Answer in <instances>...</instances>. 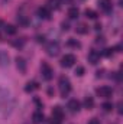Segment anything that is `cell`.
<instances>
[{
	"label": "cell",
	"mask_w": 123,
	"mask_h": 124,
	"mask_svg": "<svg viewBox=\"0 0 123 124\" xmlns=\"http://www.w3.org/2000/svg\"><path fill=\"white\" fill-rule=\"evenodd\" d=\"M75 75L77 77H83L84 75V66H77L75 68Z\"/></svg>",
	"instance_id": "obj_22"
},
{
	"label": "cell",
	"mask_w": 123,
	"mask_h": 124,
	"mask_svg": "<svg viewBox=\"0 0 123 124\" xmlns=\"http://www.w3.org/2000/svg\"><path fill=\"white\" fill-rule=\"evenodd\" d=\"M62 29H64V31H68V23L64 22V23H62Z\"/></svg>",
	"instance_id": "obj_30"
},
{
	"label": "cell",
	"mask_w": 123,
	"mask_h": 124,
	"mask_svg": "<svg viewBox=\"0 0 123 124\" xmlns=\"http://www.w3.org/2000/svg\"><path fill=\"white\" fill-rule=\"evenodd\" d=\"M18 22H19L20 25H23V26L28 25V19H26L25 16H18Z\"/></svg>",
	"instance_id": "obj_23"
},
{
	"label": "cell",
	"mask_w": 123,
	"mask_h": 124,
	"mask_svg": "<svg viewBox=\"0 0 123 124\" xmlns=\"http://www.w3.org/2000/svg\"><path fill=\"white\" fill-rule=\"evenodd\" d=\"M84 107H86L87 110H91L93 107H94V100H93L91 97H86V100H84Z\"/></svg>",
	"instance_id": "obj_18"
},
{
	"label": "cell",
	"mask_w": 123,
	"mask_h": 124,
	"mask_svg": "<svg viewBox=\"0 0 123 124\" xmlns=\"http://www.w3.org/2000/svg\"><path fill=\"white\" fill-rule=\"evenodd\" d=\"M16 65H18L20 72H26V62L23 58H16Z\"/></svg>",
	"instance_id": "obj_13"
},
{
	"label": "cell",
	"mask_w": 123,
	"mask_h": 124,
	"mask_svg": "<svg viewBox=\"0 0 123 124\" xmlns=\"http://www.w3.org/2000/svg\"><path fill=\"white\" fill-rule=\"evenodd\" d=\"M75 32H77V33H80V35H84V33H87V32H88V26H87V25H84V23H80V25L75 28Z\"/></svg>",
	"instance_id": "obj_16"
},
{
	"label": "cell",
	"mask_w": 123,
	"mask_h": 124,
	"mask_svg": "<svg viewBox=\"0 0 123 124\" xmlns=\"http://www.w3.org/2000/svg\"><path fill=\"white\" fill-rule=\"evenodd\" d=\"M86 16H87L88 19H96V17H97V13H96L94 10H91V9H87V10H86Z\"/></svg>",
	"instance_id": "obj_21"
},
{
	"label": "cell",
	"mask_w": 123,
	"mask_h": 124,
	"mask_svg": "<svg viewBox=\"0 0 123 124\" xmlns=\"http://www.w3.org/2000/svg\"><path fill=\"white\" fill-rule=\"evenodd\" d=\"M71 91V84H70V79L67 77H61L60 78V93L62 97H67Z\"/></svg>",
	"instance_id": "obj_1"
},
{
	"label": "cell",
	"mask_w": 123,
	"mask_h": 124,
	"mask_svg": "<svg viewBox=\"0 0 123 124\" xmlns=\"http://www.w3.org/2000/svg\"><path fill=\"white\" fill-rule=\"evenodd\" d=\"M96 42L97 43H104V38L103 36H98V38H96Z\"/></svg>",
	"instance_id": "obj_28"
},
{
	"label": "cell",
	"mask_w": 123,
	"mask_h": 124,
	"mask_svg": "<svg viewBox=\"0 0 123 124\" xmlns=\"http://www.w3.org/2000/svg\"><path fill=\"white\" fill-rule=\"evenodd\" d=\"M74 63H75V56L71 55V54H67L61 58V66H64V68H70Z\"/></svg>",
	"instance_id": "obj_5"
},
{
	"label": "cell",
	"mask_w": 123,
	"mask_h": 124,
	"mask_svg": "<svg viewBox=\"0 0 123 124\" xmlns=\"http://www.w3.org/2000/svg\"><path fill=\"white\" fill-rule=\"evenodd\" d=\"M87 61L93 63V65H96L97 62L100 61V52H97V51H90L88 52V55H87Z\"/></svg>",
	"instance_id": "obj_6"
},
{
	"label": "cell",
	"mask_w": 123,
	"mask_h": 124,
	"mask_svg": "<svg viewBox=\"0 0 123 124\" xmlns=\"http://www.w3.org/2000/svg\"><path fill=\"white\" fill-rule=\"evenodd\" d=\"M12 45L16 46V48H22V46H23V40H13Z\"/></svg>",
	"instance_id": "obj_24"
},
{
	"label": "cell",
	"mask_w": 123,
	"mask_h": 124,
	"mask_svg": "<svg viewBox=\"0 0 123 124\" xmlns=\"http://www.w3.org/2000/svg\"><path fill=\"white\" fill-rule=\"evenodd\" d=\"M62 1H65V3H70V1H71V0H62Z\"/></svg>",
	"instance_id": "obj_33"
},
{
	"label": "cell",
	"mask_w": 123,
	"mask_h": 124,
	"mask_svg": "<svg viewBox=\"0 0 123 124\" xmlns=\"http://www.w3.org/2000/svg\"><path fill=\"white\" fill-rule=\"evenodd\" d=\"M68 108H70V111H72V113L80 111V101H78V100H70V101H68Z\"/></svg>",
	"instance_id": "obj_8"
},
{
	"label": "cell",
	"mask_w": 123,
	"mask_h": 124,
	"mask_svg": "<svg viewBox=\"0 0 123 124\" xmlns=\"http://www.w3.org/2000/svg\"><path fill=\"white\" fill-rule=\"evenodd\" d=\"M68 16H70V19H77V17L80 16V10H78L77 7H70Z\"/></svg>",
	"instance_id": "obj_14"
},
{
	"label": "cell",
	"mask_w": 123,
	"mask_h": 124,
	"mask_svg": "<svg viewBox=\"0 0 123 124\" xmlns=\"http://www.w3.org/2000/svg\"><path fill=\"white\" fill-rule=\"evenodd\" d=\"M38 88V84L35 82V81H29L28 84H26V87H25V91L26 93H32V91H35Z\"/></svg>",
	"instance_id": "obj_15"
},
{
	"label": "cell",
	"mask_w": 123,
	"mask_h": 124,
	"mask_svg": "<svg viewBox=\"0 0 123 124\" xmlns=\"http://www.w3.org/2000/svg\"><path fill=\"white\" fill-rule=\"evenodd\" d=\"M94 29H96V31H100V29H101V25H100V23H96Z\"/></svg>",
	"instance_id": "obj_31"
},
{
	"label": "cell",
	"mask_w": 123,
	"mask_h": 124,
	"mask_svg": "<svg viewBox=\"0 0 123 124\" xmlns=\"http://www.w3.org/2000/svg\"><path fill=\"white\" fill-rule=\"evenodd\" d=\"M67 46H70V48H81V43L77 40V39H68V42H67Z\"/></svg>",
	"instance_id": "obj_17"
},
{
	"label": "cell",
	"mask_w": 123,
	"mask_h": 124,
	"mask_svg": "<svg viewBox=\"0 0 123 124\" xmlns=\"http://www.w3.org/2000/svg\"><path fill=\"white\" fill-rule=\"evenodd\" d=\"M0 25H3V22H1V20H0Z\"/></svg>",
	"instance_id": "obj_34"
},
{
	"label": "cell",
	"mask_w": 123,
	"mask_h": 124,
	"mask_svg": "<svg viewBox=\"0 0 123 124\" xmlns=\"http://www.w3.org/2000/svg\"><path fill=\"white\" fill-rule=\"evenodd\" d=\"M38 16L42 17V19H49L51 12H49V9H48L46 6H44V7H39V9H38Z\"/></svg>",
	"instance_id": "obj_7"
},
{
	"label": "cell",
	"mask_w": 123,
	"mask_h": 124,
	"mask_svg": "<svg viewBox=\"0 0 123 124\" xmlns=\"http://www.w3.org/2000/svg\"><path fill=\"white\" fill-rule=\"evenodd\" d=\"M103 55H104V56H112V55H113V49H106V51L103 52Z\"/></svg>",
	"instance_id": "obj_26"
},
{
	"label": "cell",
	"mask_w": 123,
	"mask_h": 124,
	"mask_svg": "<svg viewBox=\"0 0 123 124\" xmlns=\"http://www.w3.org/2000/svg\"><path fill=\"white\" fill-rule=\"evenodd\" d=\"M45 49H46V54L49 56H57L60 54V43L58 42H49Z\"/></svg>",
	"instance_id": "obj_2"
},
{
	"label": "cell",
	"mask_w": 123,
	"mask_h": 124,
	"mask_svg": "<svg viewBox=\"0 0 123 124\" xmlns=\"http://www.w3.org/2000/svg\"><path fill=\"white\" fill-rule=\"evenodd\" d=\"M41 71H42V77L46 79V81H49L52 77H54V71H52V68L46 63V62H44L42 63V66H41Z\"/></svg>",
	"instance_id": "obj_4"
},
{
	"label": "cell",
	"mask_w": 123,
	"mask_h": 124,
	"mask_svg": "<svg viewBox=\"0 0 123 124\" xmlns=\"http://www.w3.org/2000/svg\"><path fill=\"white\" fill-rule=\"evenodd\" d=\"M101 108H103V111L109 113V111H112V110H113V104H112V102H104V104L101 105Z\"/></svg>",
	"instance_id": "obj_20"
},
{
	"label": "cell",
	"mask_w": 123,
	"mask_h": 124,
	"mask_svg": "<svg viewBox=\"0 0 123 124\" xmlns=\"http://www.w3.org/2000/svg\"><path fill=\"white\" fill-rule=\"evenodd\" d=\"M62 116H64V113H62V108H61V107H54V110H52V118H54V120L61 121Z\"/></svg>",
	"instance_id": "obj_10"
},
{
	"label": "cell",
	"mask_w": 123,
	"mask_h": 124,
	"mask_svg": "<svg viewBox=\"0 0 123 124\" xmlns=\"http://www.w3.org/2000/svg\"><path fill=\"white\" fill-rule=\"evenodd\" d=\"M88 124H100V121H98L97 118H91V120L88 121Z\"/></svg>",
	"instance_id": "obj_29"
},
{
	"label": "cell",
	"mask_w": 123,
	"mask_h": 124,
	"mask_svg": "<svg viewBox=\"0 0 123 124\" xmlns=\"http://www.w3.org/2000/svg\"><path fill=\"white\" fill-rule=\"evenodd\" d=\"M49 4H51V7H54V9H58V7H60V4H58L57 0H49Z\"/></svg>",
	"instance_id": "obj_25"
},
{
	"label": "cell",
	"mask_w": 123,
	"mask_h": 124,
	"mask_svg": "<svg viewBox=\"0 0 123 124\" xmlns=\"http://www.w3.org/2000/svg\"><path fill=\"white\" fill-rule=\"evenodd\" d=\"M117 111H119V114H122V102H119V110Z\"/></svg>",
	"instance_id": "obj_32"
},
{
	"label": "cell",
	"mask_w": 123,
	"mask_h": 124,
	"mask_svg": "<svg viewBox=\"0 0 123 124\" xmlns=\"http://www.w3.org/2000/svg\"><path fill=\"white\" fill-rule=\"evenodd\" d=\"M32 120H33V123H35V124H41V123H44V120H45V116H44L41 111H36V113H33V116H32Z\"/></svg>",
	"instance_id": "obj_11"
},
{
	"label": "cell",
	"mask_w": 123,
	"mask_h": 124,
	"mask_svg": "<svg viewBox=\"0 0 123 124\" xmlns=\"http://www.w3.org/2000/svg\"><path fill=\"white\" fill-rule=\"evenodd\" d=\"M98 7L103 12H110L112 10V1L110 0H100L98 1Z\"/></svg>",
	"instance_id": "obj_9"
},
{
	"label": "cell",
	"mask_w": 123,
	"mask_h": 124,
	"mask_svg": "<svg viewBox=\"0 0 123 124\" xmlns=\"http://www.w3.org/2000/svg\"><path fill=\"white\" fill-rule=\"evenodd\" d=\"M3 28H4V32H6L7 35H15V33H16V28H15L13 25H4Z\"/></svg>",
	"instance_id": "obj_19"
},
{
	"label": "cell",
	"mask_w": 123,
	"mask_h": 124,
	"mask_svg": "<svg viewBox=\"0 0 123 124\" xmlns=\"http://www.w3.org/2000/svg\"><path fill=\"white\" fill-rule=\"evenodd\" d=\"M36 42H39V43H41V42H45V36H44V35H38V36H36Z\"/></svg>",
	"instance_id": "obj_27"
},
{
	"label": "cell",
	"mask_w": 123,
	"mask_h": 124,
	"mask_svg": "<svg viewBox=\"0 0 123 124\" xmlns=\"http://www.w3.org/2000/svg\"><path fill=\"white\" fill-rule=\"evenodd\" d=\"M9 65V55L4 51H0V66H7Z\"/></svg>",
	"instance_id": "obj_12"
},
{
	"label": "cell",
	"mask_w": 123,
	"mask_h": 124,
	"mask_svg": "<svg viewBox=\"0 0 123 124\" xmlns=\"http://www.w3.org/2000/svg\"><path fill=\"white\" fill-rule=\"evenodd\" d=\"M96 93H97L98 97H101V98H110V97L113 95V90H112L110 87H107V85H103V87L97 88Z\"/></svg>",
	"instance_id": "obj_3"
}]
</instances>
